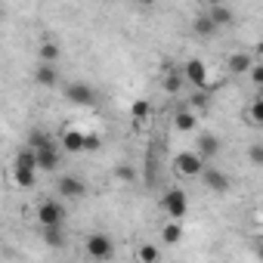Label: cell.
<instances>
[{
	"instance_id": "obj_1",
	"label": "cell",
	"mask_w": 263,
	"mask_h": 263,
	"mask_svg": "<svg viewBox=\"0 0 263 263\" xmlns=\"http://www.w3.org/2000/svg\"><path fill=\"white\" fill-rule=\"evenodd\" d=\"M204 158L195 152V149H186V152H177L174 155V174L180 177V180H198L201 177V171H204Z\"/></svg>"
},
{
	"instance_id": "obj_2",
	"label": "cell",
	"mask_w": 263,
	"mask_h": 263,
	"mask_svg": "<svg viewBox=\"0 0 263 263\" xmlns=\"http://www.w3.org/2000/svg\"><path fill=\"white\" fill-rule=\"evenodd\" d=\"M65 198H41L37 201V208H34V220H37V226H59V223H65V204H62Z\"/></svg>"
},
{
	"instance_id": "obj_3",
	"label": "cell",
	"mask_w": 263,
	"mask_h": 263,
	"mask_svg": "<svg viewBox=\"0 0 263 263\" xmlns=\"http://www.w3.org/2000/svg\"><path fill=\"white\" fill-rule=\"evenodd\" d=\"M84 254H87L90 260H99V263L111 260V257H115V241H111V235H105V232H90V235L84 238Z\"/></svg>"
},
{
	"instance_id": "obj_4",
	"label": "cell",
	"mask_w": 263,
	"mask_h": 263,
	"mask_svg": "<svg viewBox=\"0 0 263 263\" xmlns=\"http://www.w3.org/2000/svg\"><path fill=\"white\" fill-rule=\"evenodd\" d=\"M56 195L59 198H65V201H81L84 195H87V183L81 180V177H74V174H62V177H56Z\"/></svg>"
},
{
	"instance_id": "obj_5",
	"label": "cell",
	"mask_w": 263,
	"mask_h": 263,
	"mask_svg": "<svg viewBox=\"0 0 263 263\" xmlns=\"http://www.w3.org/2000/svg\"><path fill=\"white\" fill-rule=\"evenodd\" d=\"M62 152H65V149H62V143H56V140L37 146V167L47 171V174H56V171L62 167Z\"/></svg>"
},
{
	"instance_id": "obj_6",
	"label": "cell",
	"mask_w": 263,
	"mask_h": 263,
	"mask_svg": "<svg viewBox=\"0 0 263 263\" xmlns=\"http://www.w3.org/2000/svg\"><path fill=\"white\" fill-rule=\"evenodd\" d=\"M201 186L208 189V192H214V195H226L229 189H232V180H229V174H223L220 167H214V164H204V171H201Z\"/></svg>"
},
{
	"instance_id": "obj_7",
	"label": "cell",
	"mask_w": 263,
	"mask_h": 263,
	"mask_svg": "<svg viewBox=\"0 0 263 263\" xmlns=\"http://www.w3.org/2000/svg\"><path fill=\"white\" fill-rule=\"evenodd\" d=\"M161 211H164L167 217H174V220H183V217L189 214V198H186V192H183V189H167V192L161 195Z\"/></svg>"
},
{
	"instance_id": "obj_8",
	"label": "cell",
	"mask_w": 263,
	"mask_h": 263,
	"mask_svg": "<svg viewBox=\"0 0 263 263\" xmlns=\"http://www.w3.org/2000/svg\"><path fill=\"white\" fill-rule=\"evenodd\" d=\"M65 99H68L71 105L90 108V105H96V90H93L87 81H71V84L65 87Z\"/></svg>"
},
{
	"instance_id": "obj_9",
	"label": "cell",
	"mask_w": 263,
	"mask_h": 263,
	"mask_svg": "<svg viewBox=\"0 0 263 263\" xmlns=\"http://www.w3.org/2000/svg\"><path fill=\"white\" fill-rule=\"evenodd\" d=\"M254 53H248V50H238V53H229L226 56V71L232 74V78H245L251 68H254Z\"/></svg>"
},
{
	"instance_id": "obj_10",
	"label": "cell",
	"mask_w": 263,
	"mask_h": 263,
	"mask_svg": "<svg viewBox=\"0 0 263 263\" xmlns=\"http://www.w3.org/2000/svg\"><path fill=\"white\" fill-rule=\"evenodd\" d=\"M31 78H34V84H37L41 90H56V87H59V65H53V62H37Z\"/></svg>"
},
{
	"instance_id": "obj_11",
	"label": "cell",
	"mask_w": 263,
	"mask_h": 263,
	"mask_svg": "<svg viewBox=\"0 0 263 263\" xmlns=\"http://www.w3.org/2000/svg\"><path fill=\"white\" fill-rule=\"evenodd\" d=\"M220 149H223V143H220V137L217 134H208V130H201L198 134V140H195V152L211 164L217 155H220Z\"/></svg>"
},
{
	"instance_id": "obj_12",
	"label": "cell",
	"mask_w": 263,
	"mask_h": 263,
	"mask_svg": "<svg viewBox=\"0 0 263 263\" xmlns=\"http://www.w3.org/2000/svg\"><path fill=\"white\" fill-rule=\"evenodd\" d=\"M59 143H62V149H65L68 155L87 152V134H84V130H78V127H65L62 137H59Z\"/></svg>"
},
{
	"instance_id": "obj_13",
	"label": "cell",
	"mask_w": 263,
	"mask_h": 263,
	"mask_svg": "<svg viewBox=\"0 0 263 263\" xmlns=\"http://www.w3.org/2000/svg\"><path fill=\"white\" fill-rule=\"evenodd\" d=\"M183 71H186V81H189L192 90H204L208 87V65L201 59H186Z\"/></svg>"
},
{
	"instance_id": "obj_14",
	"label": "cell",
	"mask_w": 263,
	"mask_h": 263,
	"mask_svg": "<svg viewBox=\"0 0 263 263\" xmlns=\"http://www.w3.org/2000/svg\"><path fill=\"white\" fill-rule=\"evenodd\" d=\"M198 118H201L198 111L183 105V108L174 111V130H177V134H198Z\"/></svg>"
},
{
	"instance_id": "obj_15",
	"label": "cell",
	"mask_w": 263,
	"mask_h": 263,
	"mask_svg": "<svg viewBox=\"0 0 263 263\" xmlns=\"http://www.w3.org/2000/svg\"><path fill=\"white\" fill-rule=\"evenodd\" d=\"M183 87H189L183 65H167L164 74H161V90H164V93H180Z\"/></svg>"
},
{
	"instance_id": "obj_16",
	"label": "cell",
	"mask_w": 263,
	"mask_h": 263,
	"mask_svg": "<svg viewBox=\"0 0 263 263\" xmlns=\"http://www.w3.org/2000/svg\"><path fill=\"white\" fill-rule=\"evenodd\" d=\"M217 31H220V25L211 19V13H208V10H204V13H198V16L192 19V34H195L198 41H211Z\"/></svg>"
},
{
	"instance_id": "obj_17",
	"label": "cell",
	"mask_w": 263,
	"mask_h": 263,
	"mask_svg": "<svg viewBox=\"0 0 263 263\" xmlns=\"http://www.w3.org/2000/svg\"><path fill=\"white\" fill-rule=\"evenodd\" d=\"M59 59H62V47H59V41L44 37V41L37 44V62H53V65H59Z\"/></svg>"
},
{
	"instance_id": "obj_18",
	"label": "cell",
	"mask_w": 263,
	"mask_h": 263,
	"mask_svg": "<svg viewBox=\"0 0 263 263\" xmlns=\"http://www.w3.org/2000/svg\"><path fill=\"white\" fill-rule=\"evenodd\" d=\"M65 223H59V226H41V238H44V245L47 248H56V251H62L68 241H65V229H62Z\"/></svg>"
},
{
	"instance_id": "obj_19",
	"label": "cell",
	"mask_w": 263,
	"mask_h": 263,
	"mask_svg": "<svg viewBox=\"0 0 263 263\" xmlns=\"http://www.w3.org/2000/svg\"><path fill=\"white\" fill-rule=\"evenodd\" d=\"M10 177H13V183H16L19 189H34V186H37V171H34V167H16V164H13Z\"/></svg>"
},
{
	"instance_id": "obj_20",
	"label": "cell",
	"mask_w": 263,
	"mask_h": 263,
	"mask_svg": "<svg viewBox=\"0 0 263 263\" xmlns=\"http://www.w3.org/2000/svg\"><path fill=\"white\" fill-rule=\"evenodd\" d=\"M245 121H248L251 127H263V93L254 96V99L245 105Z\"/></svg>"
},
{
	"instance_id": "obj_21",
	"label": "cell",
	"mask_w": 263,
	"mask_h": 263,
	"mask_svg": "<svg viewBox=\"0 0 263 263\" xmlns=\"http://www.w3.org/2000/svg\"><path fill=\"white\" fill-rule=\"evenodd\" d=\"M134 257H137L140 263H158V260H161V248L152 245V241H143V245H137Z\"/></svg>"
},
{
	"instance_id": "obj_22",
	"label": "cell",
	"mask_w": 263,
	"mask_h": 263,
	"mask_svg": "<svg viewBox=\"0 0 263 263\" xmlns=\"http://www.w3.org/2000/svg\"><path fill=\"white\" fill-rule=\"evenodd\" d=\"M161 241L164 245H177V241H183V226H180V220H167L164 226H161Z\"/></svg>"
},
{
	"instance_id": "obj_23",
	"label": "cell",
	"mask_w": 263,
	"mask_h": 263,
	"mask_svg": "<svg viewBox=\"0 0 263 263\" xmlns=\"http://www.w3.org/2000/svg\"><path fill=\"white\" fill-rule=\"evenodd\" d=\"M208 13H211V19L220 25V28H226V25H232V10L226 7V4H217V7H208Z\"/></svg>"
},
{
	"instance_id": "obj_24",
	"label": "cell",
	"mask_w": 263,
	"mask_h": 263,
	"mask_svg": "<svg viewBox=\"0 0 263 263\" xmlns=\"http://www.w3.org/2000/svg\"><path fill=\"white\" fill-rule=\"evenodd\" d=\"M192 111H198V115H204L208 111V105H211V96H208V87L204 90H195L192 96H189V102H186Z\"/></svg>"
},
{
	"instance_id": "obj_25",
	"label": "cell",
	"mask_w": 263,
	"mask_h": 263,
	"mask_svg": "<svg viewBox=\"0 0 263 263\" xmlns=\"http://www.w3.org/2000/svg\"><path fill=\"white\" fill-rule=\"evenodd\" d=\"M115 180H118V183H127V186L137 183V167H134V164H118V167H115Z\"/></svg>"
},
{
	"instance_id": "obj_26",
	"label": "cell",
	"mask_w": 263,
	"mask_h": 263,
	"mask_svg": "<svg viewBox=\"0 0 263 263\" xmlns=\"http://www.w3.org/2000/svg\"><path fill=\"white\" fill-rule=\"evenodd\" d=\"M245 155H248V164H254V167H263V143H251Z\"/></svg>"
},
{
	"instance_id": "obj_27",
	"label": "cell",
	"mask_w": 263,
	"mask_h": 263,
	"mask_svg": "<svg viewBox=\"0 0 263 263\" xmlns=\"http://www.w3.org/2000/svg\"><path fill=\"white\" fill-rule=\"evenodd\" d=\"M50 140H53V137H50V134H44V130H31V134H28V140H25V143L37 149V146H44V143H50Z\"/></svg>"
},
{
	"instance_id": "obj_28",
	"label": "cell",
	"mask_w": 263,
	"mask_h": 263,
	"mask_svg": "<svg viewBox=\"0 0 263 263\" xmlns=\"http://www.w3.org/2000/svg\"><path fill=\"white\" fill-rule=\"evenodd\" d=\"M248 78H251V84L260 90V87H263V62H254V68L248 71Z\"/></svg>"
},
{
	"instance_id": "obj_29",
	"label": "cell",
	"mask_w": 263,
	"mask_h": 263,
	"mask_svg": "<svg viewBox=\"0 0 263 263\" xmlns=\"http://www.w3.org/2000/svg\"><path fill=\"white\" fill-rule=\"evenodd\" d=\"M96 149H102V140L96 134H87V152H96Z\"/></svg>"
},
{
	"instance_id": "obj_30",
	"label": "cell",
	"mask_w": 263,
	"mask_h": 263,
	"mask_svg": "<svg viewBox=\"0 0 263 263\" xmlns=\"http://www.w3.org/2000/svg\"><path fill=\"white\" fill-rule=\"evenodd\" d=\"M146 115H149V105H146V102H137V105H134V118H137V121H143Z\"/></svg>"
},
{
	"instance_id": "obj_31",
	"label": "cell",
	"mask_w": 263,
	"mask_h": 263,
	"mask_svg": "<svg viewBox=\"0 0 263 263\" xmlns=\"http://www.w3.org/2000/svg\"><path fill=\"white\" fill-rule=\"evenodd\" d=\"M137 4H140V7H155L158 0H137Z\"/></svg>"
},
{
	"instance_id": "obj_32",
	"label": "cell",
	"mask_w": 263,
	"mask_h": 263,
	"mask_svg": "<svg viewBox=\"0 0 263 263\" xmlns=\"http://www.w3.org/2000/svg\"><path fill=\"white\" fill-rule=\"evenodd\" d=\"M204 7H217V4H223V0H201Z\"/></svg>"
},
{
	"instance_id": "obj_33",
	"label": "cell",
	"mask_w": 263,
	"mask_h": 263,
	"mask_svg": "<svg viewBox=\"0 0 263 263\" xmlns=\"http://www.w3.org/2000/svg\"><path fill=\"white\" fill-rule=\"evenodd\" d=\"M257 257H260V260H263V238H260V241H257Z\"/></svg>"
},
{
	"instance_id": "obj_34",
	"label": "cell",
	"mask_w": 263,
	"mask_h": 263,
	"mask_svg": "<svg viewBox=\"0 0 263 263\" xmlns=\"http://www.w3.org/2000/svg\"><path fill=\"white\" fill-rule=\"evenodd\" d=\"M257 53H260V56H263V41H260V47H257Z\"/></svg>"
},
{
	"instance_id": "obj_35",
	"label": "cell",
	"mask_w": 263,
	"mask_h": 263,
	"mask_svg": "<svg viewBox=\"0 0 263 263\" xmlns=\"http://www.w3.org/2000/svg\"><path fill=\"white\" fill-rule=\"evenodd\" d=\"M260 93H263V87H260Z\"/></svg>"
}]
</instances>
